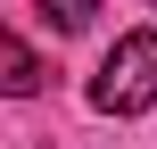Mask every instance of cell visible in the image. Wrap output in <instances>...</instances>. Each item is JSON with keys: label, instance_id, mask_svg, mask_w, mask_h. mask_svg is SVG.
Returning <instances> with one entry per match:
<instances>
[{"label": "cell", "instance_id": "obj_1", "mask_svg": "<svg viewBox=\"0 0 157 149\" xmlns=\"http://www.w3.org/2000/svg\"><path fill=\"white\" fill-rule=\"evenodd\" d=\"M91 108L99 116H149L157 108V33H124L108 50V66L91 75Z\"/></svg>", "mask_w": 157, "mask_h": 149}, {"label": "cell", "instance_id": "obj_2", "mask_svg": "<svg viewBox=\"0 0 157 149\" xmlns=\"http://www.w3.org/2000/svg\"><path fill=\"white\" fill-rule=\"evenodd\" d=\"M41 83H50V66H41V58H33L8 25H0V100H33Z\"/></svg>", "mask_w": 157, "mask_h": 149}, {"label": "cell", "instance_id": "obj_3", "mask_svg": "<svg viewBox=\"0 0 157 149\" xmlns=\"http://www.w3.org/2000/svg\"><path fill=\"white\" fill-rule=\"evenodd\" d=\"M41 17H50L58 33H83V25L99 17V0H41Z\"/></svg>", "mask_w": 157, "mask_h": 149}, {"label": "cell", "instance_id": "obj_4", "mask_svg": "<svg viewBox=\"0 0 157 149\" xmlns=\"http://www.w3.org/2000/svg\"><path fill=\"white\" fill-rule=\"evenodd\" d=\"M149 8H157V0H149Z\"/></svg>", "mask_w": 157, "mask_h": 149}]
</instances>
